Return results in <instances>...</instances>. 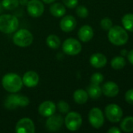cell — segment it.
Masks as SVG:
<instances>
[{"mask_svg": "<svg viewBox=\"0 0 133 133\" xmlns=\"http://www.w3.org/2000/svg\"><path fill=\"white\" fill-rule=\"evenodd\" d=\"M2 85L3 88L9 93H17L23 87L21 77L16 73H7L2 79Z\"/></svg>", "mask_w": 133, "mask_h": 133, "instance_id": "1", "label": "cell"}, {"mask_svg": "<svg viewBox=\"0 0 133 133\" xmlns=\"http://www.w3.org/2000/svg\"><path fill=\"white\" fill-rule=\"evenodd\" d=\"M108 31V40L111 44L121 46L127 43L129 40V34L125 28L120 26H114Z\"/></svg>", "mask_w": 133, "mask_h": 133, "instance_id": "2", "label": "cell"}, {"mask_svg": "<svg viewBox=\"0 0 133 133\" xmlns=\"http://www.w3.org/2000/svg\"><path fill=\"white\" fill-rule=\"evenodd\" d=\"M19 27V20L12 14L0 15V31L4 34H12Z\"/></svg>", "mask_w": 133, "mask_h": 133, "instance_id": "3", "label": "cell"}, {"mask_svg": "<svg viewBox=\"0 0 133 133\" xmlns=\"http://www.w3.org/2000/svg\"><path fill=\"white\" fill-rule=\"evenodd\" d=\"M34 41V37L31 32L27 29H20L15 31L13 36V42L15 45L20 48H26L30 46Z\"/></svg>", "mask_w": 133, "mask_h": 133, "instance_id": "4", "label": "cell"}, {"mask_svg": "<svg viewBox=\"0 0 133 133\" xmlns=\"http://www.w3.org/2000/svg\"><path fill=\"white\" fill-rule=\"evenodd\" d=\"M30 104V100L27 97L20 94H13L9 95L5 101V107L9 110L16 109L17 107H26Z\"/></svg>", "mask_w": 133, "mask_h": 133, "instance_id": "5", "label": "cell"}, {"mask_svg": "<svg viewBox=\"0 0 133 133\" xmlns=\"http://www.w3.org/2000/svg\"><path fill=\"white\" fill-rule=\"evenodd\" d=\"M64 124L66 128L71 132L78 130L82 125V115L76 111H71L67 113L64 118Z\"/></svg>", "mask_w": 133, "mask_h": 133, "instance_id": "6", "label": "cell"}, {"mask_svg": "<svg viewBox=\"0 0 133 133\" xmlns=\"http://www.w3.org/2000/svg\"><path fill=\"white\" fill-rule=\"evenodd\" d=\"M82 47L81 43L72 37L66 39L62 44V50L67 55H77L82 51Z\"/></svg>", "mask_w": 133, "mask_h": 133, "instance_id": "7", "label": "cell"}, {"mask_svg": "<svg viewBox=\"0 0 133 133\" xmlns=\"http://www.w3.org/2000/svg\"><path fill=\"white\" fill-rule=\"evenodd\" d=\"M105 115L107 118L113 123L118 122L123 116V111L120 106L115 104H111L105 108Z\"/></svg>", "mask_w": 133, "mask_h": 133, "instance_id": "8", "label": "cell"}, {"mask_svg": "<svg viewBox=\"0 0 133 133\" xmlns=\"http://www.w3.org/2000/svg\"><path fill=\"white\" fill-rule=\"evenodd\" d=\"M89 121L90 125L96 129H100L104 123V117L103 111L99 108H93L89 111Z\"/></svg>", "mask_w": 133, "mask_h": 133, "instance_id": "9", "label": "cell"}, {"mask_svg": "<svg viewBox=\"0 0 133 133\" xmlns=\"http://www.w3.org/2000/svg\"><path fill=\"white\" fill-rule=\"evenodd\" d=\"M27 11L32 17H40L45 11L44 4L40 0H30L27 4Z\"/></svg>", "mask_w": 133, "mask_h": 133, "instance_id": "10", "label": "cell"}, {"mask_svg": "<svg viewBox=\"0 0 133 133\" xmlns=\"http://www.w3.org/2000/svg\"><path fill=\"white\" fill-rule=\"evenodd\" d=\"M15 130L16 133H34L35 126L31 118H23L17 122Z\"/></svg>", "mask_w": 133, "mask_h": 133, "instance_id": "11", "label": "cell"}, {"mask_svg": "<svg viewBox=\"0 0 133 133\" xmlns=\"http://www.w3.org/2000/svg\"><path fill=\"white\" fill-rule=\"evenodd\" d=\"M64 123V119L61 115H55L48 117L45 122V126L47 129L50 132H56L61 129Z\"/></svg>", "mask_w": 133, "mask_h": 133, "instance_id": "12", "label": "cell"}, {"mask_svg": "<svg viewBox=\"0 0 133 133\" xmlns=\"http://www.w3.org/2000/svg\"><path fill=\"white\" fill-rule=\"evenodd\" d=\"M56 111V105L53 101H43L38 107V113L42 116L48 118L53 114H55Z\"/></svg>", "mask_w": 133, "mask_h": 133, "instance_id": "13", "label": "cell"}, {"mask_svg": "<svg viewBox=\"0 0 133 133\" xmlns=\"http://www.w3.org/2000/svg\"><path fill=\"white\" fill-rule=\"evenodd\" d=\"M77 26L76 19L71 15L64 16L60 22V27L62 31L65 33L71 32L75 29Z\"/></svg>", "mask_w": 133, "mask_h": 133, "instance_id": "14", "label": "cell"}, {"mask_svg": "<svg viewBox=\"0 0 133 133\" xmlns=\"http://www.w3.org/2000/svg\"><path fill=\"white\" fill-rule=\"evenodd\" d=\"M23 85L31 88L36 87L39 83V76L34 71H27L22 77Z\"/></svg>", "mask_w": 133, "mask_h": 133, "instance_id": "15", "label": "cell"}, {"mask_svg": "<svg viewBox=\"0 0 133 133\" xmlns=\"http://www.w3.org/2000/svg\"><path fill=\"white\" fill-rule=\"evenodd\" d=\"M102 93L107 97H114L119 93V87L118 84L112 81L105 83L102 87Z\"/></svg>", "mask_w": 133, "mask_h": 133, "instance_id": "16", "label": "cell"}, {"mask_svg": "<svg viewBox=\"0 0 133 133\" xmlns=\"http://www.w3.org/2000/svg\"><path fill=\"white\" fill-rule=\"evenodd\" d=\"M78 38L82 42H89L91 41L94 36V31L91 26L84 25L82 26L78 32Z\"/></svg>", "mask_w": 133, "mask_h": 133, "instance_id": "17", "label": "cell"}, {"mask_svg": "<svg viewBox=\"0 0 133 133\" xmlns=\"http://www.w3.org/2000/svg\"><path fill=\"white\" fill-rule=\"evenodd\" d=\"M89 62L91 65L96 69H100L104 67L107 65V57L101 53H95L92 55L89 58Z\"/></svg>", "mask_w": 133, "mask_h": 133, "instance_id": "18", "label": "cell"}, {"mask_svg": "<svg viewBox=\"0 0 133 133\" xmlns=\"http://www.w3.org/2000/svg\"><path fill=\"white\" fill-rule=\"evenodd\" d=\"M49 12L51 15H53L54 17H62L66 13V8L65 5L60 2H55L51 5L49 8Z\"/></svg>", "mask_w": 133, "mask_h": 133, "instance_id": "19", "label": "cell"}, {"mask_svg": "<svg viewBox=\"0 0 133 133\" xmlns=\"http://www.w3.org/2000/svg\"><path fill=\"white\" fill-rule=\"evenodd\" d=\"M73 98L75 103L78 104H84L87 102L89 99V95L87 91L82 89H78L74 92Z\"/></svg>", "mask_w": 133, "mask_h": 133, "instance_id": "20", "label": "cell"}, {"mask_svg": "<svg viewBox=\"0 0 133 133\" xmlns=\"http://www.w3.org/2000/svg\"><path fill=\"white\" fill-rule=\"evenodd\" d=\"M87 93L89 97H90L92 99H98L100 97L102 93V89L101 87L97 85V84H94V83H91L88 88H87Z\"/></svg>", "mask_w": 133, "mask_h": 133, "instance_id": "21", "label": "cell"}, {"mask_svg": "<svg viewBox=\"0 0 133 133\" xmlns=\"http://www.w3.org/2000/svg\"><path fill=\"white\" fill-rule=\"evenodd\" d=\"M122 131L125 132H133V117L129 116L125 118L120 125Z\"/></svg>", "mask_w": 133, "mask_h": 133, "instance_id": "22", "label": "cell"}, {"mask_svg": "<svg viewBox=\"0 0 133 133\" xmlns=\"http://www.w3.org/2000/svg\"><path fill=\"white\" fill-rule=\"evenodd\" d=\"M60 39L57 35L50 34L46 38V44L52 49H57L60 46Z\"/></svg>", "mask_w": 133, "mask_h": 133, "instance_id": "23", "label": "cell"}, {"mask_svg": "<svg viewBox=\"0 0 133 133\" xmlns=\"http://www.w3.org/2000/svg\"><path fill=\"white\" fill-rule=\"evenodd\" d=\"M122 23L126 30L133 32V13L125 14L122 19Z\"/></svg>", "mask_w": 133, "mask_h": 133, "instance_id": "24", "label": "cell"}, {"mask_svg": "<svg viewBox=\"0 0 133 133\" xmlns=\"http://www.w3.org/2000/svg\"><path fill=\"white\" fill-rule=\"evenodd\" d=\"M111 67L114 69H122L125 66L126 62L124 57L116 56L114 58H112L111 62Z\"/></svg>", "mask_w": 133, "mask_h": 133, "instance_id": "25", "label": "cell"}, {"mask_svg": "<svg viewBox=\"0 0 133 133\" xmlns=\"http://www.w3.org/2000/svg\"><path fill=\"white\" fill-rule=\"evenodd\" d=\"M19 0H2V5L6 10H13L19 6Z\"/></svg>", "mask_w": 133, "mask_h": 133, "instance_id": "26", "label": "cell"}, {"mask_svg": "<svg viewBox=\"0 0 133 133\" xmlns=\"http://www.w3.org/2000/svg\"><path fill=\"white\" fill-rule=\"evenodd\" d=\"M57 108L62 114H67L70 111V105L64 101H60L57 104Z\"/></svg>", "mask_w": 133, "mask_h": 133, "instance_id": "27", "label": "cell"}, {"mask_svg": "<svg viewBox=\"0 0 133 133\" xmlns=\"http://www.w3.org/2000/svg\"><path fill=\"white\" fill-rule=\"evenodd\" d=\"M76 14L80 18H86L89 16V10L85 5L76 6Z\"/></svg>", "mask_w": 133, "mask_h": 133, "instance_id": "28", "label": "cell"}, {"mask_svg": "<svg viewBox=\"0 0 133 133\" xmlns=\"http://www.w3.org/2000/svg\"><path fill=\"white\" fill-rule=\"evenodd\" d=\"M103 79H104V77H103V74H101L100 72H96L92 75L90 81H91V83L100 85L103 81Z\"/></svg>", "mask_w": 133, "mask_h": 133, "instance_id": "29", "label": "cell"}, {"mask_svg": "<svg viewBox=\"0 0 133 133\" xmlns=\"http://www.w3.org/2000/svg\"><path fill=\"white\" fill-rule=\"evenodd\" d=\"M100 26L104 30H109L113 26L112 20L110 18H103L100 21Z\"/></svg>", "mask_w": 133, "mask_h": 133, "instance_id": "30", "label": "cell"}, {"mask_svg": "<svg viewBox=\"0 0 133 133\" xmlns=\"http://www.w3.org/2000/svg\"><path fill=\"white\" fill-rule=\"evenodd\" d=\"M63 5L69 9H74L78 5V0H63Z\"/></svg>", "mask_w": 133, "mask_h": 133, "instance_id": "31", "label": "cell"}, {"mask_svg": "<svg viewBox=\"0 0 133 133\" xmlns=\"http://www.w3.org/2000/svg\"><path fill=\"white\" fill-rule=\"evenodd\" d=\"M125 98L127 103L133 105V89L129 90L125 95Z\"/></svg>", "mask_w": 133, "mask_h": 133, "instance_id": "32", "label": "cell"}, {"mask_svg": "<svg viewBox=\"0 0 133 133\" xmlns=\"http://www.w3.org/2000/svg\"><path fill=\"white\" fill-rule=\"evenodd\" d=\"M121 132H122V130H120L117 127H112L111 129H110L108 130V133H120Z\"/></svg>", "mask_w": 133, "mask_h": 133, "instance_id": "33", "label": "cell"}, {"mask_svg": "<svg viewBox=\"0 0 133 133\" xmlns=\"http://www.w3.org/2000/svg\"><path fill=\"white\" fill-rule=\"evenodd\" d=\"M128 59H129V62L133 65V49L132 50H131L129 53H128Z\"/></svg>", "mask_w": 133, "mask_h": 133, "instance_id": "34", "label": "cell"}, {"mask_svg": "<svg viewBox=\"0 0 133 133\" xmlns=\"http://www.w3.org/2000/svg\"><path fill=\"white\" fill-rule=\"evenodd\" d=\"M28 2V0H19V3L22 5H26Z\"/></svg>", "mask_w": 133, "mask_h": 133, "instance_id": "35", "label": "cell"}, {"mask_svg": "<svg viewBox=\"0 0 133 133\" xmlns=\"http://www.w3.org/2000/svg\"><path fill=\"white\" fill-rule=\"evenodd\" d=\"M43 2H45V4H50V3H53L56 0H42Z\"/></svg>", "mask_w": 133, "mask_h": 133, "instance_id": "36", "label": "cell"}, {"mask_svg": "<svg viewBox=\"0 0 133 133\" xmlns=\"http://www.w3.org/2000/svg\"><path fill=\"white\" fill-rule=\"evenodd\" d=\"M121 54H122V55H128V51H127V50H125V49H124V50H122V52H121Z\"/></svg>", "mask_w": 133, "mask_h": 133, "instance_id": "37", "label": "cell"}]
</instances>
